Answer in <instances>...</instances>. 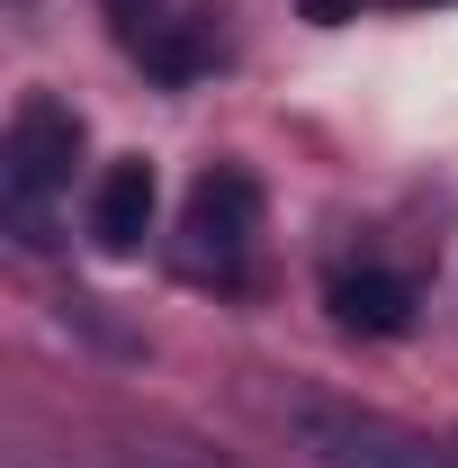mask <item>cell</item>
<instances>
[{
	"label": "cell",
	"instance_id": "obj_1",
	"mask_svg": "<svg viewBox=\"0 0 458 468\" xmlns=\"http://www.w3.org/2000/svg\"><path fill=\"white\" fill-rule=\"evenodd\" d=\"M72 163H81V109L55 100V90H27L9 109V135H0V226L27 252L55 243L63 198H72Z\"/></svg>",
	"mask_w": 458,
	"mask_h": 468
},
{
	"label": "cell",
	"instance_id": "obj_2",
	"mask_svg": "<svg viewBox=\"0 0 458 468\" xmlns=\"http://www.w3.org/2000/svg\"><path fill=\"white\" fill-rule=\"evenodd\" d=\"M287 441L315 468H458V441L413 432V423H396L378 406H342V397H297Z\"/></svg>",
	"mask_w": 458,
	"mask_h": 468
},
{
	"label": "cell",
	"instance_id": "obj_3",
	"mask_svg": "<svg viewBox=\"0 0 458 468\" xmlns=\"http://www.w3.org/2000/svg\"><path fill=\"white\" fill-rule=\"evenodd\" d=\"M252 243H261V180L243 172V163H216V172L189 189V207H180V261L198 271V280H243L252 271Z\"/></svg>",
	"mask_w": 458,
	"mask_h": 468
},
{
	"label": "cell",
	"instance_id": "obj_6",
	"mask_svg": "<svg viewBox=\"0 0 458 468\" xmlns=\"http://www.w3.org/2000/svg\"><path fill=\"white\" fill-rule=\"evenodd\" d=\"M306 9H315L324 27H333V18H359V0H306Z\"/></svg>",
	"mask_w": 458,
	"mask_h": 468
},
{
	"label": "cell",
	"instance_id": "obj_4",
	"mask_svg": "<svg viewBox=\"0 0 458 468\" xmlns=\"http://www.w3.org/2000/svg\"><path fill=\"white\" fill-rule=\"evenodd\" d=\"M153 163L144 154H126V163H109L99 172V189H90V243L99 252H135L144 234H153Z\"/></svg>",
	"mask_w": 458,
	"mask_h": 468
},
{
	"label": "cell",
	"instance_id": "obj_8",
	"mask_svg": "<svg viewBox=\"0 0 458 468\" xmlns=\"http://www.w3.org/2000/svg\"><path fill=\"white\" fill-rule=\"evenodd\" d=\"M9 468H55V460H46V451H9Z\"/></svg>",
	"mask_w": 458,
	"mask_h": 468
},
{
	"label": "cell",
	"instance_id": "obj_7",
	"mask_svg": "<svg viewBox=\"0 0 458 468\" xmlns=\"http://www.w3.org/2000/svg\"><path fill=\"white\" fill-rule=\"evenodd\" d=\"M144 460H153V468H207L198 451H144Z\"/></svg>",
	"mask_w": 458,
	"mask_h": 468
},
{
	"label": "cell",
	"instance_id": "obj_5",
	"mask_svg": "<svg viewBox=\"0 0 458 468\" xmlns=\"http://www.w3.org/2000/svg\"><path fill=\"white\" fill-rule=\"evenodd\" d=\"M324 297H333V324H350V334H404L413 324V280L387 261H342Z\"/></svg>",
	"mask_w": 458,
	"mask_h": 468
}]
</instances>
